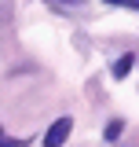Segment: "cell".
Wrapping results in <instances>:
<instances>
[{"label": "cell", "mask_w": 139, "mask_h": 147, "mask_svg": "<svg viewBox=\"0 0 139 147\" xmlns=\"http://www.w3.org/2000/svg\"><path fill=\"white\" fill-rule=\"evenodd\" d=\"M70 129H73V118H59L51 129H48V136H44V147H62L70 136Z\"/></svg>", "instance_id": "cell-1"}, {"label": "cell", "mask_w": 139, "mask_h": 147, "mask_svg": "<svg viewBox=\"0 0 139 147\" xmlns=\"http://www.w3.org/2000/svg\"><path fill=\"white\" fill-rule=\"evenodd\" d=\"M132 59H136V55H121V59L114 63V77H128V70H132Z\"/></svg>", "instance_id": "cell-2"}, {"label": "cell", "mask_w": 139, "mask_h": 147, "mask_svg": "<svg viewBox=\"0 0 139 147\" xmlns=\"http://www.w3.org/2000/svg\"><path fill=\"white\" fill-rule=\"evenodd\" d=\"M117 136H121V121H110L106 125V140H117Z\"/></svg>", "instance_id": "cell-3"}, {"label": "cell", "mask_w": 139, "mask_h": 147, "mask_svg": "<svg viewBox=\"0 0 139 147\" xmlns=\"http://www.w3.org/2000/svg\"><path fill=\"white\" fill-rule=\"evenodd\" d=\"M0 147H22L18 140H11V136H4V129H0Z\"/></svg>", "instance_id": "cell-4"}, {"label": "cell", "mask_w": 139, "mask_h": 147, "mask_svg": "<svg viewBox=\"0 0 139 147\" xmlns=\"http://www.w3.org/2000/svg\"><path fill=\"white\" fill-rule=\"evenodd\" d=\"M106 4H124V7H139V0H106Z\"/></svg>", "instance_id": "cell-5"}]
</instances>
